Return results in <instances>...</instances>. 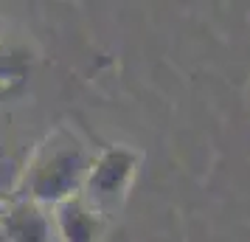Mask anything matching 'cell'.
<instances>
[{"instance_id":"cell-1","label":"cell","mask_w":250,"mask_h":242,"mask_svg":"<svg viewBox=\"0 0 250 242\" xmlns=\"http://www.w3.org/2000/svg\"><path fill=\"white\" fill-rule=\"evenodd\" d=\"M93 161L96 155L84 147L79 135H73L65 127L54 130L37 147L34 158L25 169V200H34L42 206H59L62 200L82 195Z\"/></svg>"},{"instance_id":"cell-2","label":"cell","mask_w":250,"mask_h":242,"mask_svg":"<svg viewBox=\"0 0 250 242\" xmlns=\"http://www.w3.org/2000/svg\"><path fill=\"white\" fill-rule=\"evenodd\" d=\"M138 155L129 150H107L102 152L90 166V175L82 186V200L96 211V214H107L110 208L124 197L126 186L132 180Z\"/></svg>"},{"instance_id":"cell-3","label":"cell","mask_w":250,"mask_h":242,"mask_svg":"<svg viewBox=\"0 0 250 242\" xmlns=\"http://www.w3.org/2000/svg\"><path fill=\"white\" fill-rule=\"evenodd\" d=\"M3 234H6V242H62L54 222V211L25 197L6 211Z\"/></svg>"},{"instance_id":"cell-4","label":"cell","mask_w":250,"mask_h":242,"mask_svg":"<svg viewBox=\"0 0 250 242\" xmlns=\"http://www.w3.org/2000/svg\"><path fill=\"white\" fill-rule=\"evenodd\" d=\"M54 222L62 242H96L102 234V214H96L79 195L54 206Z\"/></svg>"}]
</instances>
